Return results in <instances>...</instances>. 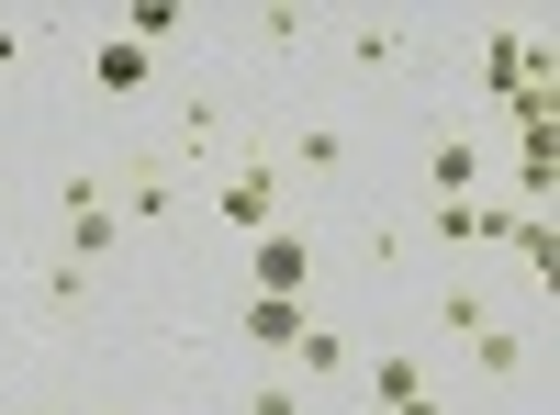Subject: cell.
Listing matches in <instances>:
<instances>
[{
	"mask_svg": "<svg viewBox=\"0 0 560 415\" xmlns=\"http://www.w3.org/2000/svg\"><path fill=\"white\" fill-rule=\"evenodd\" d=\"M280 203H292L280 147H269V135H236V147H224V169H213V224L247 247V237H269V224H280Z\"/></svg>",
	"mask_w": 560,
	"mask_h": 415,
	"instance_id": "obj_1",
	"label": "cell"
},
{
	"mask_svg": "<svg viewBox=\"0 0 560 415\" xmlns=\"http://www.w3.org/2000/svg\"><path fill=\"white\" fill-rule=\"evenodd\" d=\"M124 237H135V224H124V203H113V180H102V169H68V180H57V258L102 269Z\"/></svg>",
	"mask_w": 560,
	"mask_h": 415,
	"instance_id": "obj_2",
	"label": "cell"
},
{
	"mask_svg": "<svg viewBox=\"0 0 560 415\" xmlns=\"http://www.w3.org/2000/svg\"><path fill=\"white\" fill-rule=\"evenodd\" d=\"M102 180H113V203H124V224H135V237H158V224L179 214V192H191V169H179L158 135H135V147H124Z\"/></svg>",
	"mask_w": 560,
	"mask_h": 415,
	"instance_id": "obj_3",
	"label": "cell"
},
{
	"mask_svg": "<svg viewBox=\"0 0 560 415\" xmlns=\"http://www.w3.org/2000/svg\"><path fill=\"white\" fill-rule=\"evenodd\" d=\"M482 90H493V102H538V90H549V45L516 34V23H493L482 34Z\"/></svg>",
	"mask_w": 560,
	"mask_h": 415,
	"instance_id": "obj_4",
	"label": "cell"
},
{
	"mask_svg": "<svg viewBox=\"0 0 560 415\" xmlns=\"http://www.w3.org/2000/svg\"><path fill=\"white\" fill-rule=\"evenodd\" d=\"M303 281H314V237H292V224L247 237V292H292L303 303Z\"/></svg>",
	"mask_w": 560,
	"mask_h": 415,
	"instance_id": "obj_5",
	"label": "cell"
},
{
	"mask_svg": "<svg viewBox=\"0 0 560 415\" xmlns=\"http://www.w3.org/2000/svg\"><path fill=\"white\" fill-rule=\"evenodd\" d=\"M493 247H504V269H516L527 292H549V269H560V224H549V214H504Z\"/></svg>",
	"mask_w": 560,
	"mask_h": 415,
	"instance_id": "obj_6",
	"label": "cell"
},
{
	"mask_svg": "<svg viewBox=\"0 0 560 415\" xmlns=\"http://www.w3.org/2000/svg\"><path fill=\"white\" fill-rule=\"evenodd\" d=\"M459 348H471V371H482L493 393H516V382H527V326H516V314H493V326H471Z\"/></svg>",
	"mask_w": 560,
	"mask_h": 415,
	"instance_id": "obj_7",
	"label": "cell"
},
{
	"mask_svg": "<svg viewBox=\"0 0 560 415\" xmlns=\"http://www.w3.org/2000/svg\"><path fill=\"white\" fill-rule=\"evenodd\" d=\"M504 214H516V203H482V192H471V203H438V214H427V237H438L448 258H471V247L504 237Z\"/></svg>",
	"mask_w": 560,
	"mask_h": 415,
	"instance_id": "obj_8",
	"label": "cell"
},
{
	"mask_svg": "<svg viewBox=\"0 0 560 415\" xmlns=\"http://www.w3.org/2000/svg\"><path fill=\"white\" fill-rule=\"evenodd\" d=\"M314 326V314L292 303V292H247V314H236V337L258 348V359H292V337Z\"/></svg>",
	"mask_w": 560,
	"mask_h": 415,
	"instance_id": "obj_9",
	"label": "cell"
},
{
	"mask_svg": "<svg viewBox=\"0 0 560 415\" xmlns=\"http://www.w3.org/2000/svg\"><path fill=\"white\" fill-rule=\"evenodd\" d=\"M269 147H280V169H292V192L348 169V135H337V124H292V135H269Z\"/></svg>",
	"mask_w": 560,
	"mask_h": 415,
	"instance_id": "obj_10",
	"label": "cell"
},
{
	"mask_svg": "<svg viewBox=\"0 0 560 415\" xmlns=\"http://www.w3.org/2000/svg\"><path fill=\"white\" fill-rule=\"evenodd\" d=\"M348 371H359L370 415H382V404H404V393H427V359H415V348H382V359H348Z\"/></svg>",
	"mask_w": 560,
	"mask_h": 415,
	"instance_id": "obj_11",
	"label": "cell"
},
{
	"mask_svg": "<svg viewBox=\"0 0 560 415\" xmlns=\"http://www.w3.org/2000/svg\"><path fill=\"white\" fill-rule=\"evenodd\" d=\"M90 79H102L113 102H135V90L158 79V57H147V45H135V34H102V45H90Z\"/></svg>",
	"mask_w": 560,
	"mask_h": 415,
	"instance_id": "obj_12",
	"label": "cell"
},
{
	"mask_svg": "<svg viewBox=\"0 0 560 415\" xmlns=\"http://www.w3.org/2000/svg\"><path fill=\"white\" fill-rule=\"evenodd\" d=\"M427 192L438 203H471L482 192V147H471V135H438V147H427Z\"/></svg>",
	"mask_w": 560,
	"mask_h": 415,
	"instance_id": "obj_13",
	"label": "cell"
},
{
	"mask_svg": "<svg viewBox=\"0 0 560 415\" xmlns=\"http://www.w3.org/2000/svg\"><path fill=\"white\" fill-rule=\"evenodd\" d=\"M348 57H359L370 79H393V68H415V34H404V23H382V12H370V23H348Z\"/></svg>",
	"mask_w": 560,
	"mask_h": 415,
	"instance_id": "obj_14",
	"label": "cell"
},
{
	"mask_svg": "<svg viewBox=\"0 0 560 415\" xmlns=\"http://www.w3.org/2000/svg\"><path fill=\"white\" fill-rule=\"evenodd\" d=\"M292 371H303V382H348V337H337V326H303V337H292Z\"/></svg>",
	"mask_w": 560,
	"mask_h": 415,
	"instance_id": "obj_15",
	"label": "cell"
},
{
	"mask_svg": "<svg viewBox=\"0 0 560 415\" xmlns=\"http://www.w3.org/2000/svg\"><path fill=\"white\" fill-rule=\"evenodd\" d=\"M493 314H504V303H493L482 281H448V292H438V326H448V337H471V326H493Z\"/></svg>",
	"mask_w": 560,
	"mask_h": 415,
	"instance_id": "obj_16",
	"label": "cell"
},
{
	"mask_svg": "<svg viewBox=\"0 0 560 415\" xmlns=\"http://www.w3.org/2000/svg\"><path fill=\"white\" fill-rule=\"evenodd\" d=\"M79 292H90V269H79V258H45V269H34V303H45V314H68Z\"/></svg>",
	"mask_w": 560,
	"mask_h": 415,
	"instance_id": "obj_17",
	"label": "cell"
},
{
	"mask_svg": "<svg viewBox=\"0 0 560 415\" xmlns=\"http://www.w3.org/2000/svg\"><path fill=\"white\" fill-rule=\"evenodd\" d=\"M124 34H135V45H147V57H158V45L179 34V12H168V0H135V12H124Z\"/></svg>",
	"mask_w": 560,
	"mask_h": 415,
	"instance_id": "obj_18",
	"label": "cell"
},
{
	"mask_svg": "<svg viewBox=\"0 0 560 415\" xmlns=\"http://www.w3.org/2000/svg\"><path fill=\"white\" fill-rule=\"evenodd\" d=\"M247 415H303V382H258V393H247Z\"/></svg>",
	"mask_w": 560,
	"mask_h": 415,
	"instance_id": "obj_19",
	"label": "cell"
},
{
	"mask_svg": "<svg viewBox=\"0 0 560 415\" xmlns=\"http://www.w3.org/2000/svg\"><path fill=\"white\" fill-rule=\"evenodd\" d=\"M0 68H34V23H0Z\"/></svg>",
	"mask_w": 560,
	"mask_h": 415,
	"instance_id": "obj_20",
	"label": "cell"
},
{
	"mask_svg": "<svg viewBox=\"0 0 560 415\" xmlns=\"http://www.w3.org/2000/svg\"><path fill=\"white\" fill-rule=\"evenodd\" d=\"M382 415H448V404H438V393H404V404H382Z\"/></svg>",
	"mask_w": 560,
	"mask_h": 415,
	"instance_id": "obj_21",
	"label": "cell"
}]
</instances>
